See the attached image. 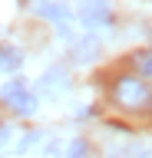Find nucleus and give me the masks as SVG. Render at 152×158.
I'll list each match as a JSON object with an SVG mask.
<instances>
[{
  "label": "nucleus",
  "instance_id": "7ed1b4c3",
  "mask_svg": "<svg viewBox=\"0 0 152 158\" xmlns=\"http://www.w3.org/2000/svg\"><path fill=\"white\" fill-rule=\"evenodd\" d=\"M76 13L86 27H102L109 20V0H76Z\"/></svg>",
  "mask_w": 152,
  "mask_h": 158
},
{
  "label": "nucleus",
  "instance_id": "f257e3e1",
  "mask_svg": "<svg viewBox=\"0 0 152 158\" xmlns=\"http://www.w3.org/2000/svg\"><path fill=\"white\" fill-rule=\"evenodd\" d=\"M112 99H116L119 109L139 112V109H145L152 102V89H149V82H142V79H136V76H122L119 82H116V89H112Z\"/></svg>",
  "mask_w": 152,
  "mask_h": 158
},
{
  "label": "nucleus",
  "instance_id": "423d86ee",
  "mask_svg": "<svg viewBox=\"0 0 152 158\" xmlns=\"http://www.w3.org/2000/svg\"><path fill=\"white\" fill-rule=\"evenodd\" d=\"M73 53H76L80 63H89V59H96V53H99V43H96L93 36H86V40H80V43L73 46Z\"/></svg>",
  "mask_w": 152,
  "mask_h": 158
},
{
  "label": "nucleus",
  "instance_id": "20e7f679",
  "mask_svg": "<svg viewBox=\"0 0 152 158\" xmlns=\"http://www.w3.org/2000/svg\"><path fill=\"white\" fill-rule=\"evenodd\" d=\"M33 7V13H40V17H46V20H56V23H66V17H70V10L63 7V3H56V0H33L30 3Z\"/></svg>",
  "mask_w": 152,
  "mask_h": 158
},
{
  "label": "nucleus",
  "instance_id": "1a4fd4ad",
  "mask_svg": "<svg viewBox=\"0 0 152 158\" xmlns=\"http://www.w3.org/2000/svg\"><path fill=\"white\" fill-rule=\"evenodd\" d=\"M139 66H142V73H145V76H152V53H139Z\"/></svg>",
  "mask_w": 152,
  "mask_h": 158
},
{
  "label": "nucleus",
  "instance_id": "f03ea898",
  "mask_svg": "<svg viewBox=\"0 0 152 158\" xmlns=\"http://www.w3.org/2000/svg\"><path fill=\"white\" fill-rule=\"evenodd\" d=\"M0 96H3V102H10V106H13L17 115H33V112H37V99L23 89V82H7Z\"/></svg>",
  "mask_w": 152,
  "mask_h": 158
},
{
  "label": "nucleus",
  "instance_id": "6e6552de",
  "mask_svg": "<svg viewBox=\"0 0 152 158\" xmlns=\"http://www.w3.org/2000/svg\"><path fill=\"white\" fill-rule=\"evenodd\" d=\"M63 158H89V145H86L83 138H76V142H70V148H66Z\"/></svg>",
  "mask_w": 152,
  "mask_h": 158
},
{
  "label": "nucleus",
  "instance_id": "0eeeda50",
  "mask_svg": "<svg viewBox=\"0 0 152 158\" xmlns=\"http://www.w3.org/2000/svg\"><path fill=\"white\" fill-rule=\"evenodd\" d=\"M63 89H66V73H63V69H53V73L43 76V92H53V96H56Z\"/></svg>",
  "mask_w": 152,
  "mask_h": 158
},
{
  "label": "nucleus",
  "instance_id": "39448f33",
  "mask_svg": "<svg viewBox=\"0 0 152 158\" xmlns=\"http://www.w3.org/2000/svg\"><path fill=\"white\" fill-rule=\"evenodd\" d=\"M23 66V53L13 46H0V73H17Z\"/></svg>",
  "mask_w": 152,
  "mask_h": 158
},
{
  "label": "nucleus",
  "instance_id": "9b49d317",
  "mask_svg": "<svg viewBox=\"0 0 152 158\" xmlns=\"http://www.w3.org/2000/svg\"><path fill=\"white\" fill-rule=\"evenodd\" d=\"M145 158H152V155H145Z\"/></svg>",
  "mask_w": 152,
  "mask_h": 158
},
{
  "label": "nucleus",
  "instance_id": "9d476101",
  "mask_svg": "<svg viewBox=\"0 0 152 158\" xmlns=\"http://www.w3.org/2000/svg\"><path fill=\"white\" fill-rule=\"evenodd\" d=\"M10 135H13V128H7V125H0V152L10 145Z\"/></svg>",
  "mask_w": 152,
  "mask_h": 158
}]
</instances>
